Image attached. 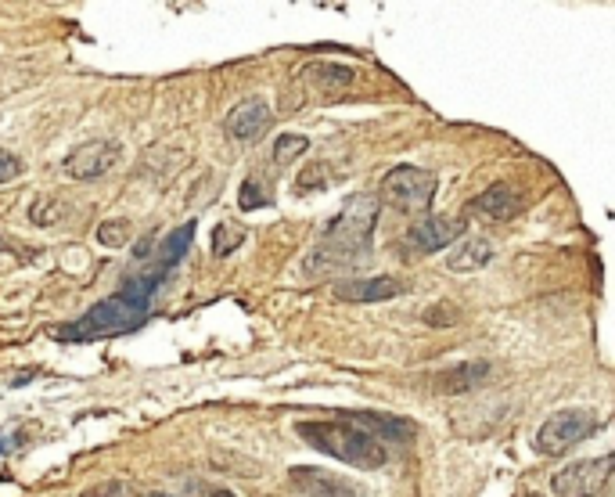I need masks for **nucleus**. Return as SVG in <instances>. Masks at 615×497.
I'll use <instances>...</instances> for the list:
<instances>
[{
    "mask_svg": "<svg viewBox=\"0 0 615 497\" xmlns=\"http://www.w3.org/2000/svg\"><path fill=\"white\" fill-rule=\"evenodd\" d=\"M594 433V415L583 411V407H565V411H554L540 433H536V451L540 454H565L569 447H576L580 440Z\"/></svg>",
    "mask_w": 615,
    "mask_h": 497,
    "instance_id": "nucleus-5",
    "label": "nucleus"
},
{
    "mask_svg": "<svg viewBox=\"0 0 615 497\" xmlns=\"http://www.w3.org/2000/svg\"><path fill=\"white\" fill-rule=\"evenodd\" d=\"M126 238H130V224L126 220H105L98 227V242L105 249H119V245H126Z\"/></svg>",
    "mask_w": 615,
    "mask_h": 497,
    "instance_id": "nucleus-20",
    "label": "nucleus"
},
{
    "mask_svg": "<svg viewBox=\"0 0 615 497\" xmlns=\"http://www.w3.org/2000/svg\"><path fill=\"white\" fill-rule=\"evenodd\" d=\"M612 472H615V451L605 454V458L576 461V465H569V469H562L551 479V487L558 497H598Z\"/></svg>",
    "mask_w": 615,
    "mask_h": 497,
    "instance_id": "nucleus-7",
    "label": "nucleus"
},
{
    "mask_svg": "<svg viewBox=\"0 0 615 497\" xmlns=\"http://www.w3.org/2000/svg\"><path fill=\"white\" fill-rule=\"evenodd\" d=\"M436 184L439 177L432 170L421 166H396L385 173L382 181V199L400 213H425L436 199Z\"/></svg>",
    "mask_w": 615,
    "mask_h": 497,
    "instance_id": "nucleus-4",
    "label": "nucleus"
},
{
    "mask_svg": "<svg viewBox=\"0 0 615 497\" xmlns=\"http://www.w3.org/2000/svg\"><path fill=\"white\" fill-rule=\"evenodd\" d=\"M90 497H148V494H141V490H134V487H130V483H123V479H119V483H108V487H98Z\"/></svg>",
    "mask_w": 615,
    "mask_h": 497,
    "instance_id": "nucleus-24",
    "label": "nucleus"
},
{
    "mask_svg": "<svg viewBox=\"0 0 615 497\" xmlns=\"http://www.w3.org/2000/svg\"><path fill=\"white\" fill-rule=\"evenodd\" d=\"M457 238H464V220L425 217L400 238L403 260H418V256H432V253H439V249H450Z\"/></svg>",
    "mask_w": 615,
    "mask_h": 497,
    "instance_id": "nucleus-6",
    "label": "nucleus"
},
{
    "mask_svg": "<svg viewBox=\"0 0 615 497\" xmlns=\"http://www.w3.org/2000/svg\"><path fill=\"white\" fill-rule=\"evenodd\" d=\"M119 159V145L116 141H87V145L72 148L65 155V173L76 177V181H94V177H105Z\"/></svg>",
    "mask_w": 615,
    "mask_h": 497,
    "instance_id": "nucleus-8",
    "label": "nucleus"
},
{
    "mask_svg": "<svg viewBox=\"0 0 615 497\" xmlns=\"http://www.w3.org/2000/svg\"><path fill=\"white\" fill-rule=\"evenodd\" d=\"M295 433L299 440H306L313 451L328 454V458H339L353 469H382L389 461V447L382 440L360 429L353 418L349 422H295Z\"/></svg>",
    "mask_w": 615,
    "mask_h": 497,
    "instance_id": "nucleus-3",
    "label": "nucleus"
},
{
    "mask_svg": "<svg viewBox=\"0 0 615 497\" xmlns=\"http://www.w3.org/2000/svg\"><path fill=\"white\" fill-rule=\"evenodd\" d=\"M148 497H170V494H148Z\"/></svg>",
    "mask_w": 615,
    "mask_h": 497,
    "instance_id": "nucleus-27",
    "label": "nucleus"
},
{
    "mask_svg": "<svg viewBox=\"0 0 615 497\" xmlns=\"http://www.w3.org/2000/svg\"><path fill=\"white\" fill-rule=\"evenodd\" d=\"M428 325H454L457 321V310H428Z\"/></svg>",
    "mask_w": 615,
    "mask_h": 497,
    "instance_id": "nucleus-26",
    "label": "nucleus"
},
{
    "mask_svg": "<svg viewBox=\"0 0 615 497\" xmlns=\"http://www.w3.org/2000/svg\"><path fill=\"white\" fill-rule=\"evenodd\" d=\"M526 497H540V494H526Z\"/></svg>",
    "mask_w": 615,
    "mask_h": 497,
    "instance_id": "nucleus-28",
    "label": "nucleus"
},
{
    "mask_svg": "<svg viewBox=\"0 0 615 497\" xmlns=\"http://www.w3.org/2000/svg\"><path fill=\"white\" fill-rule=\"evenodd\" d=\"M270 119H274V112H270L267 101L249 98L227 112V123H223V127H227V134H231L234 141H259V137L270 130Z\"/></svg>",
    "mask_w": 615,
    "mask_h": 497,
    "instance_id": "nucleus-10",
    "label": "nucleus"
},
{
    "mask_svg": "<svg viewBox=\"0 0 615 497\" xmlns=\"http://www.w3.org/2000/svg\"><path fill=\"white\" fill-rule=\"evenodd\" d=\"M382 199L375 195H357L349 199L346 209L331 220L324 242L313 249V256L306 260V274H331L342 267H353L357 260H364L371 249V235H375V220Z\"/></svg>",
    "mask_w": 615,
    "mask_h": 497,
    "instance_id": "nucleus-2",
    "label": "nucleus"
},
{
    "mask_svg": "<svg viewBox=\"0 0 615 497\" xmlns=\"http://www.w3.org/2000/svg\"><path fill=\"white\" fill-rule=\"evenodd\" d=\"M522 195H518L515 188H508V184H493V188H486L479 195V199L468 202V217H479L486 220V224H508V220H515L518 213H522Z\"/></svg>",
    "mask_w": 615,
    "mask_h": 497,
    "instance_id": "nucleus-9",
    "label": "nucleus"
},
{
    "mask_svg": "<svg viewBox=\"0 0 615 497\" xmlns=\"http://www.w3.org/2000/svg\"><path fill=\"white\" fill-rule=\"evenodd\" d=\"M303 76L310 83H317L321 91H342V87H349V83H353V69H346V65H328V62L310 65Z\"/></svg>",
    "mask_w": 615,
    "mask_h": 497,
    "instance_id": "nucleus-16",
    "label": "nucleus"
},
{
    "mask_svg": "<svg viewBox=\"0 0 615 497\" xmlns=\"http://www.w3.org/2000/svg\"><path fill=\"white\" fill-rule=\"evenodd\" d=\"M238 206L241 209H263V206H270V195L259 188V181H245V184H241Z\"/></svg>",
    "mask_w": 615,
    "mask_h": 497,
    "instance_id": "nucleus-21",
    "label": "nucleus"
},
{
    "mask_svg": "<svg viewBox=\"0 0 615 497\" xmlns=\"http://www.w3.org/2000/svg\"><path fill=\"white\" fill-rule=\"evenodd\" d=\"M353 422H357L360 429H367V433L375 436V440H382L385 447H389V443H407L410 436H414L410 422H403V418H389V415H353Z\"/></svg>",
    "mask_w": 615,
    "mask_h": 497,
    "instance_id": "nucleus-14",
    "label": "nucleus"
},
{
    "mask_svg": "<svg viewBox=\"0 0 615 497\" xmlns=\"http://www.w3.org/2000/svg\"><path fill=\"white\" fill-rule=\"evenodd\" d=\"M241 242H245V227L241 224H220L213 231V253L216 256H231Z\"/></svg>",
    "mask_w": 615,
    "mask_h": 497,
    "instance_id": "nucleus-19",
    "label": "nucleus"
},
{
    "mask_svg": "<svg viewBox=\"0 0 615 497\" xmlns=\"http://www.w3.org/2000/svg\"><path fill=\"white\" fill-rule=\"evenodd\" d=\"M292 483L299 490H306L310 497H367L360 487H353L349 479L335 476L328 469H313V465H299L292 469Z\"/></svg>",
    "mask_w": 615,
    "mask_h": 497,
    "instance_id": "nucleus-11",
    "label": "nucleus"
},
{
    "mask_svg": "<svg viewBox=\"0 0 615 497\" xmlns=\"http://www.w3.org/2000/svg\"><path fill=\"white\" fill-rule=\"evenodd\" d=\"M403 292V281L396 278H353L342 281L335 296L346 299V303H378V299H393Z\"/></svg>",
    "mask_w": 615,
    "mask_h": 497,
    "instance_id": "nucleus-12",
    "label": "nucleus"
},
{
    "mask_svg": "<svg viewBox=\"0 0 615 497\" xmlns=\"http://www.w3.org/2000/svg\"><path fill=\"white\" fill-rule=\"evenodd\" d=\"M490 256H493V249H490V242H482V238H468V242L461 245V249H454L450 253V271H479V267H486L490 263Z\"/></svg>",
    "mask_w": 615,
    "mask_h": 497,
    "instance_id": "nucleus-15",
    "label": "nucleus"
},
{
    "mask_svg": "<svg viewBox=\"0 0 615 497\" xmlns=\"http://www.w3.org/2000/svg\"><path fill=\"white\" fill-rule=\"evenodd\" d=\"M22 170H26V166H22V159H18L15 152H4V148H0V184L22 177Z\"/></svg>",
    "mask_w": 615,
    "mask_h": 497,
    "instance_id": "nucleus-22",
    "label": "nucleus"
},
{
    "mask_svg": "<svg viewBox=\"0 0 615 497\" xmlns=\"http://www.w3.org/2000/svg\"><path fill=\"white\" fill-rule=\"evenodd\" d=\"M188 494H191V497H234L227 487H216V483H202V479H191V483H188Z\"/></svg>",
    "mask_w": 615,
    "mask_h": 497,
    "instance_id": "nucleus-25",
    "label": "nucleus"
},
{
    "mask_svg": "<svg viewBox=\"0 0 615 497\" xmlns=\"http://www.w3.org/2000/svg\"><path fill=\"white\" fill-rule=\"evenodd\" d=\"M486 375V364H461V368L446 371V375H439L436 379V389H443V393H464L468 386H475V382Z\"/></svg>",
    "mask_w": 615,
    "mask_h": 497,
    "instance_id": "nucleus-17",
    "label": "nucleus"
},
{
    "mask_svg": "<svg viewBox=\"0 0 615 497\" xmlns=\"http://www.w3.org/2000/svg\"><path fill=\"white\" fill-rule=\"evenodd\" d=\"M324 181H328V166H310V170L299 173V184H295V188L313 191V188H321Z\"/></svg>",
    "mask_w": 615,
    "mask_h": 497,
    "instance_id": "nucleus-23",
    "label": "nucleus"
},
{
    "mask_svg": "<svg viewBox=\"0 0 615 497\" xmlns=\"http://www.w3.org/2000/svg\"><path fill=\"white\" fill-rule=\"evenodd\" d=\"M310 148V137H303V134H281L274 141V163H292V159H299V155Z\"/></svg>",
    "mask_w": 615,
    "mask_h": 497,
    "instance_id": "nucleus-18",
    "label": "nucleus"
},
{
    "mask_svg": "<svg viewBox=\"0 0 615 497\" xmlns=\"http://www.w3.org/2000/svg\"><path fill=\"white\" fill-rule=\"evenodd\" d=\"M191 242H195V220H188V224H180L177 231H170V235L162 238L159 249H155V274H170L173 267H177L184 256H188Z\"/></svg>",
    "mask_w": 615,
    "mask_h": 497,
    "instance_id": "nucleus-13",
    "label": "nucleus"
},
{
    "mask_svg": "<svg viewBox=\"0 0 615 497\" xmlns=\"http://www.w3.org/2000/svg\"><path fill=\"white\" fill-rule=\"evenodd\" d=\"M166 285V274L144 271L137 278H126L116 296L101 299L83 317L69 325L51 328L54 339L62 343H94V339H112V335H130L148 321L155 303V292Z\"/></svg>",
    "mask_w": 615,
    "mask_h": 497,
    "instance_id": "nucleus-1",
    "label": "nucleus"
}]
</instances>
